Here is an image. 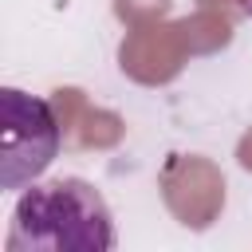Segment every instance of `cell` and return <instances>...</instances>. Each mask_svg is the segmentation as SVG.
I'll use <instances>...</instances> for the list:
<instances>
[{"instance_id": "6da1fadb", "label": "cell", "mask_w": 252, "mask_h": 252, "mask_svg": "<svg viewBox=\"0 0 252 252\" xmlns=\"http://www.w3.org/2000/svg\"><path fill=\"white\" fill-rule=\"evenodd\" d=\"M8 252H110L114 217L94 185L83 177H55L28 185L12 209Z\"/></svg>"}, {"instance_id": "7a4b0ae2", "label": "cell", "mask_w": 252, "mask_h": 252, "mask_svg": "<svg viewBox=\"0 0 252 252\" xmlns=\"http://www.w3.org/2000/svg\"><path fill=\"white\" fill-rule=\"evenodd\" d=\"M0 185L4 189H28L55 158H59V122L47 98H35L28 91L4 87L0 91Z\"/></svg>"}, {"instance_id": "3957f363", "label": "cell", "mask_w": 252, "mask_h": 252, "mask_svg": "<svg viewBox=\"0 0 252 252\" xmlns=\"http://www.w3.org/2000/svg\"><path fill=\"white\" fill-rule=\"evenodd\" d=\"M236 4H240V8H244V12L252 16V0H236Z\"/></svg>"}]
</instances>
